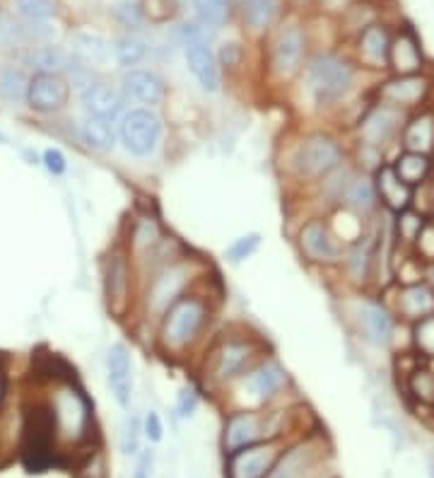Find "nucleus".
Listing matches in <instances>:
<instances>
[{"mask_svg": "<svg viewBox=\"0 0 434 478\" xmlns=\"http://www.w3.org/2000/svg\"><path fill=\"white\" fill-rule=\"evenodd\" d=\"M211 319V297L191 290L182 300H176L157 322V348L167 358H183L201 344Z\"/></svg>", "mask_w": 434, "mask_h": 478, "instance_id": "1", "label": "nucleus"}, {"mask_svg": "<svg viewBox=\"0 0 434 478\" xmlns=\"http://www.w3.org/2000/svg\"><path fill=\"white\" fill-rule=\"evenodd\" d=\"M205 274L203 261L182 256V259L172 261L167 266L157 268L150 274L145 283V293H143V310L145 317L153 319L154 324L164 317V312L182 300L191 288L196 285Z\"/></svg>", "mask_w": 434, "mask_h": 478, "instance_id": "2", "label": "nucleus"}, {"mask_svg": "<svg viewBox=\"0 0 434 478\" xmlns=\"http://www.w3.org/2000/svg\"><path fill=\"white\" fill-rule=\"evenodd\" d=\"M263 355V344L256 336L237 334L220 338L205 358V374L212 384L230 387L232 382L244 377L253 365H259Z\"/></svg>", "mask_w": 434, "mask_h": 478, "instance_id": "3", "label": "nucleus"}, {"mask_svg": "<svg viewBox=\"0 0 434 478\" xmlns=\"http://www.w3.org/2000/svg\"><path fill=\"white\" fill-rule=\"evenodd\" d=\"M304 85L316 106H336L355 87V68L338 54H316L304 65Z\"/></svg>", "mask_w": 434, "mask_h": 478, "instance_id": "4", "label": "nucleus"}, {"mask_svg": "<svg viewBox=\"0 0 434 478\" xmlns=\"http://www.w3.org/2000/svg\"><path fill=\"white\" fill-rule=\"evenodd\" d=\"M54 423L56 440L64 443L80 444L84 443L92 433V406L83 389H77L73 382H61L54 387L46 406Z\"/></svg>", "mask_w": 434, "mask_h": 478, "instance_id": "5", "label": "nucleus"}, {"mask_svg": "<svg viewBox=\"0 0 434 478\" xmlns=\"http://www.w3.org/2000/svg\"><path fill=\"white\" fill-rule=\"evenodd\" d=\"M345 164V150L336 135L307 134L292 150L290 167L300 182H326Z\"/></svg>", "mask_w": 434, "mask_h": 478, "instance_id": "6", "label": "nucleus"}, {"mask_svg": "<svg viewBox=\"0 0 434 478\" xmlns=\"http://www.w3.org/2000/svg\"><path fill=\"white\" fill-rule=\"evenodd\" d=\"M290 411H234L224 421L222 430V450L224 454L244 450L252 444L281 440L285 433V418Z\"/></svg>", "mask_w": 434, "mask_h": 478, "instance_id": "7", "label": "nucleus"}, {"mask_svg": "<svg viewBox=\"0 0 434 478\" xmlns=\"http://www.w3.org/2000/svg\"><path fill=\"white\" fill-rule=\"evenodd\" d=\"M290 384L288 370L282 367L281 360L266 358L261 360L259 365H253L244 377H239L237 382H232L230 387L234 392V399L239 401V411H259L266 408L271 401L281 396V392Z\"/></svg>", "mask_w": 434, "mask_h": 478, "instance_id": "8", "label": "nucleus"}, {"mask_svg": "<svg viewBox=\"0 0 434 478\" xmlns=\"http://www.w3.org/2000/svg\"><path fill=\"white\" fill-rule=\"evenodd\" d=\"M164 135L162 119L153 109L145 106H133L123 114L119 121V141L126 148L128 155L133 157H150L157 153Z\"/></svg>", "mask_w": 434, "mask_h": 478, "instance_id": "9", "label": "nucleus"}, {"mask_svg": "<svg viewBox=\"0 0 434 478\" xmlns=\"http://www.w3.org/2000/svg\"><path fill=\"white\" fill-rule=\"evenodd\" d=\"M297 246H300L301 256L319 266H338L345 259L343 239L338 237L333 225L323 218H311L300 227L297 234Z\"/></svg>", "mask_w": 434, "mask_h": 478, "instance_id": "10", "label": "nucleus"}, {"mask_svg": "<svg viewBox=\"0 0 434 478\" xmlns=\"http://www.w3.org/2000/svg\"><path fill=\"white\" fill-rule=\"evenodd\" d=\"M403 128H406V114H403V109L386 105V102H379V105L371 106L370 112L360 119L358 135L362 145L384 150L396 138H400Z\"/></svg>", "mask_w": 434, "mask_h": 478, "instance_id": "11", "label": "nucleus"}, {"mask_svg": "<svg viewBox=\"0 0 434 478\" xmlns=\"http://www.w3.org/2000/svg\"><path fill=\"white\" fill-rule=\"evenodd\" d=\"M133 288V259L126 249H113L104 264V297L113 317H123L131 307Z\"/></svg>", "mask_w": 434, "mask_h": 478, "instance_id": "12", "label": "nucleus"}, {"mask_svg": "<svg viewBox=\"0 0 434 478\" xmlns=\"http://www.w3.org/2000/svg\"><path fill=\"white\" fill-rule=\"evenodd\" d=\"M281 440H268V443L252 444L244 450L227 454L224 476L227 478H268L273 466L282 454Z\"/></svg>", "mask_w": 434, "mask_h": 478, "instance_id": "13", "label": "nucleus"}, {"mask_svg": "<svg viewBox=\"0 0 434 478\" xmlns=\"http://www.w3.org/2000/svg\"><path fill=\"white\" fill-rule=\"evenodd\" d=\"M307 36L300 25H288L278 32L271 49V73L278 80H292L304 68Z\"/></svg>", "mask_w": 434, "mask_h": 478, "instance_id": "14", "label": "nucleus"}, {"mask_svg": "<svg viewBox=\"0 0 434 478\" xmlns=\"http://www.w3.org/2000/svg\"><path fill=\"white\" fill-rule=\"evenodd\" d=\"M68 97H71V83L65 75L35 73L29 80L27 105L32 112L56 114L68 105Z\"/></svg>", "mask_w": 434, "mask_h": 478, "instance_id": "15", "label": "nucleus"}, {"mask_svg": "<svg viewBox=\"0 0 434 478\" xmlns=\"http://www.w3.org/2000/svg\"><path fill=\"white\" fill-rule=\"evenodd\" d=\"M355 324H358L360 336L367 344L384 348L393 341V331H396V319L393 312L384 303L377 300H362L355 310Z\"/></svg>", "mask_w": 434, "mask_h": 478, "instance_id": "16", "label": "nucleus"}, {"mask_svg": "<svg viewBox=\"0 0 434 478\" xmlns=\"http://www.w3.org/2000/svg\"><path fill=\"white\" fill-rule=\"evenodd\" d=\"M80 102H83L84 114L90 116H97V119L112 121V124H119L123 119V114L131 109V102L126 99V95L121 92V87L109 83H92L84 92H80Z\"/></svg>", "mask_w": 434, "mask_h": 478, "instance_id": "17", "label": "nucleus"}, {"mask_svg": "<svg viewBox=\"0 0 434 478\" xmlns=\"http://www.w3.org/2000/svg\"><path fill=\"white\" fill-rule=\"evenodd\" d=\"M106 382H109L113 401L123 411L131 408V399H133V360H131L128 345L121 344V341L112 344V348L106 353Z\"/></svg>", "mask_w": 434, "mask_h": 478, "instance_id": "18", "label": "nucleus"}, {"mask_svg": "<svg viewBox=\"0 0 434 478\" xmlns=\"http://www.w3.org/2000/svg\"><path fill=\"white\" fill-rule=\"evenodd\" d=\"M119 87L126 95L128 102L145 106V109L160 106L164 97H167L164 80L154 71H145V68H131V71L123 73Z\"/></svg>", "mask_w": 434, "mask_h": 478, "instance_id": "19", "label": "nucleus"}, {"mask_svg": "<svg viewBox=\"0 0 434 478\" xmlns=\"http://www.w3.org/2000/svg\"><path fill=\"white\" fill-rule=\"evenodd\" d=\"M374 184H377L379 204L384 205L389 213L399 215V213L413 208V186H408V184L396 174L391 162H384V164L374 172Z\"/></svg>", "mask_w": 434, "mask_h": 478, "instance_id": "20", "label": "nucleus"}, {"mask_svg": "<svg viewBox=\"0 0 434 478\" xmlns=\"http://www.w3.org/2000/svg\"><path fill=\"white\" fill-rule=\"evenodd\" d=\"M183 56H186V65H189L191 75L196 78V83L203 87L205 92H215L222 90V73H220V61L211 51L208 44H189L183 49Z\"/></svg>", "mask_w": 434, "mask_h": 478, "instance_id": "21", "label": "nucleus"}, {"mask_svg": "<svg viewBox=\"0 0 434 478\" xmlns=\"http://www.w3.org/2000/svg\"><path fill=\"white\" fill-rule=\"evenodd\" d=\"M429 90V83L422 75H396V78L386 80L381 87H379V97L386 105L400 106H415L420 105L425 95Z\"/></svg>", "mask_w": 434, "mask_h": 478, "instance_id": "22", "label": "nucleus"}, {"mask_svg": "<svg viewBox=\"0 0 434 478\" xmlns=\"http://www.w3.org/2000/svg\"><path fill=\"white\" fill-rule=\"evenodd\" d=\"M71 54L90 68L109 65L112 61H116L113 58V42H109L106 36L97 35V32H73Z\"/></svg>", "mask_w": 434, "mask_h": 478, "instance_id": "23", "label": "nucleus"}, {"mask_svg": "<svg viewBox=\"0 0 434 478\" xmlns=\"http://www.w3.org/2000/svg\"><path fill=\"white\" fill-rule=\"evenodd\" d=\"M396 310L399 317L406 322H420V319L434 314V288L428 283H415V285H400L396 295Z\"/></svg>", "mask_w": 434, "mask_h": 478, "instance_id": "24", "label": "nucleus"}, {"mask_svg": "<svg viewBox=\"0 0 434 478\" xmlns=\"http://www.w3.org/2000/svg\"><path fill=\"white\" fill-rule=\"evenodd\" d=\"M316 464V447L309 440L292 444L282 452L268 478H307Z\"/></svg>", "mask_w": 434, "mask_h": 478, "instance_id": "25", "label": "nucleus"}, {"mask_svg": "<svg viewBox=\"0 0 434 478\" xmlns=\"http://www.w3.org/2000/svg\"><path fill=\"white\" fill-rule=\"evenodd\" d=\"M340 204L355 215H370L371 211H377L379 205V194L377 184H374V174H355L350 179V184L345 186L343 198Z\"/></svg>", "mask_w": 434, "mask_h": 478, "instance_id": "26", "label": "nucleus"}, {"mask_svg": "<svg viewBox=\"0 0 434 478\" xmlns=\"http://www.w3.org/2000/svg\"><path fill=\"white\" fill-rule=\"evenodd\" d=\"M389 65L396 75H418L422 71V51L413 32H403L391 42Z\"/></svg>", "mask_w": 434, "mask_h": 478, "instance_id": "27", "label": "nucleus"}, {"mask_svg": "<svg viewBox=\"0 0 434 478\" xmlns=\"http://www.w3.org/2000/svg\"><path fill=\"white\" fill-rule=\"evenodd\" d=\"M391 36L386 32L384 25H370L360 35V56L371 68H386L389 65V54H391Z\"/></svg>", "mask_w": 434, "mask_h": 478, "instance_id": "28", "label": "nucleus"}, {"mask_svg": "<svg viewBox=\"0 0 434 478\" xmlns=\"http://www.w3.org/2000/svg\"><path fill=\"white\" fill-rule=\"evenodd\" d=\"M400 145L410 153L429 155L434 150V114L422 112L406 121V128L400 134Z\"/></svg>", "mask_w": 434, "mask_h": 478, "instance_id": "29", "label": "nucleus"}, {"mask_svg": "<svg viewBox=\"0 0 434 478\" xmlns=\"http://www.w3.org/2000/svg\"><path fill=\"white\" fill-rule=\"evenodd\" d=\"M80 135L87 143V148H92L94 153H112L116 148V143H121L119 124L97 119V116H90V114H84L83 124H80Z\"/></svg>", "mask_w": 434, "mask_h": 478, "instance_id": "30", "label": "nucleus"}, {"mask_svg": "<svg viewBox=\"0 0 434 478\" xmlns=\"http://www.w3.org/2000/svg\"><path fill=\"white\" fill-rule=\"evenodd\" d=\"M27 64L35 68L36 73H54V75H65L71 71V65L75 64V56L71 51L61 49V46H36L27 54Z\"/></svg>", "mask_w": 434, "mask_h": 478, "instance_id": "31", "label": "nucleus"}, {"mask_svg": "<svg viewBox=\"0 0 434 478\" xmlns=\"http://www.w3.org/2000/svg\"><path fill=\"white\" fill-rule=\"evenodd\" d=\"M374 242L371 237H360L358 242H352L348 249H345V268H348V274L355 283H364L370 278L371 266H374Z\"/></svg>", "mask_w": 434, "mask_h": 478, "instance_id": "32", "label": "nucleus"}, {"mask_svg": "<svg viewBox=\"0 0 434 478\" xmlns=\"http://www.w3.org/2000/svg\"><path fill=\"white\" fill-rule=\"evenodd\" d=\"M234 5L252 32H266L278 15V0H234Z\"/></svg>", "mask_w": 434, "mask_h": 478, "instance_id": "33", "label": "nucleus"}, {"mask_svg": "<svg viewBox=\"0 0 434 478\" xmlns=\"http://www.w3.org/2000/svg\"><path fill=\"white\" fill-rule=\"evenodd\" d=\"M391 164L393 169H396V174H399L408 186H413V189L428 182L429 172H432V160H429V155L410 153V150H403Z\"/></svg>", "mask_w": 434, "mask_h": 478, "instance_id": "34", "label": "nucleus"}, {"mask_svg": "<svg viewBox=\"0 0 434 478\" xmlns=\"http://www.w3.org/2000/svg\"><path fill=\"white\" fill-rule=\"evenodd\" d=\"M164 239L162 233L160 220L154 215H141V218L133 223V233H131V252L135 256H145L147 252H153L154 246L160 244Z\"/></svg>", "mask_w": 434, "mask_h": 478, "instance_id": "35", "label": "nucleus"}, {"mask_svg": "<svg viewBox=\"0 0 434 478\" xmlns=\"http://www.w3.org/2000/svg\"><path fill=\"white\" fill-rule=\"evenodd\" d=\"M147 51H150L147 42L143 36L135 35V32H126V35L113 39V58H116V64L123 65L126 71L143 64L147 58Z\"/></svg>", "mask_w": 434, "mask_h": 478, "instance_id": "36", "label": "nucleus"}, {"mask_svg": "<svg viewBox=\"0 0 434 478\" xmlns=\"http://www.w3.org/2000/svg\"><path fill=\"white\" fill-rule=\"evenodd\" d=\"M191 7H193L198 25H203L211 32H217L230 20L232 0H191Z\"/></svg>", "mask_w": 434, "mask_h": 478, "instance_id": "37", "label": "nucleus"}, {"mask_svg": "<svg viewBox=\"0 0 434 478\" xmlns=\"http://www.w3.org/2000/svg\"><path fill=\"white\" fill-rule=\"evenodd\" d=\"M29 75L17 65H3L0 68V97L7 102H27Z\"/></svg>", "mask_w": 434, "mask_h": 478, "instance_id": "38", "label": "nucleus"}, {"mask_svg": "<svg viewBox=\"0 0 434 478\" xmlns=\"http://www.w3.org/2000/svg\"><path fill=\"white\" fill-rule=\"evenodd\" d=\"M408 392L425 406H434V370L420 365L415 367L413 373L408 374Z\"/></svg>", "mask_w": 434, "mask_h": 478, "instance_id": "39", "label": "nucleus"}, {"mask_svg": "<svg viewBox=\"0 0 434 478\" xmlns=\"http://www.w3.org/2000/svg\"><path fill=\"white\" fill-rule=\"evenodd\" d=\"M15 13L27 25L49 22L56 15V3L54 0H15Z\"/></svg>", "mask_w": 434, "mask_h": 478, "instance_id": "40", "label": "nucleus"}, {"mask_svg": "<svg viewBox=\"0 0 434 478\" xmlns=\"http://www.w3.org/2000/svg\"><path fill=\"white\" fill-rule=\"evenodd\" d=\"M425 225H428V218H425L422 213L408 208V211L396 215V237H399L400 242H406V244H415Z\"/></svg>", "mask_w": 434, "mask_h": 478, "instance_id": "41", "label": "nucleus"}, {"mask_svg": "<svg viewBox=\"0 0 434 478\" xmlns=\"http://www.w3.org/2000/svg\"><path fill=\"white\" fill-rule=\"evenodd\" d=\"M261 242H263V237H261L259 233L242 234V237H237L230 246H227L224 256H227L230 264H244L246 259H252L253 254L259 252Z\"/></svg>", "mask_w": 434, "mask_h": 478, "instance_id": "42", "label": "nucleus"}, {"mask_svg": "<svg viewBox=\"0 0 434 478\" xmlns=\"http://www.w3.org/2000/svg\"><path fill=\"white\" fill-rule=\"evenodd\" d=\"M413 345L418 355L434 360V314L413 324Z\"/></svg>", "mask_w": 434, "mask_h": 478, "instance_id": "43", "label": "nucleus"}, {"mask_svg": "<svg viewBox=\"0 0 434 478\" xmlns=\"http://www.w3.org/2000/svg\"><path fill=\"white\" fill-rule=\"evenodd\" d=\"M27 39V29L20 22H15L13 17H0V51H10L22 46Z\"/></svg>", "mask_w": 434, "mask_h": 478, "instance_id": "44", "label": "nucleus"}, {"mask_svg": "<svg viewBox=\"0 0 434 478\" xmlns=\"http://www.w3.org/2000/svg\"><path fill=\"white\" fill-rule=\"evenodd\" d=\"M141 433L143 421L138 415H128L123 428H121V452L123 454H138L141 452Z\"/></svg>", "mask_w": 434, "mask_h": 478, "instance_id": "45", "label": "nucleus"}, {"mask_svg": "<svg viewBox=\"0 0 434 478\" xmlns=\"http://www.w3.org/2000/svg\"><path fill=\"white\" fill-rule=\"evenodd\" d=\"M113 15H116L121 27L128 29V32H135L145 20V10L141 5H135V3H119L113 7Z\"/></svg>", "mask_w": 434, "mask_h": 478, "instance_id": "46", "label": "nucleus"}, {"mask_svg": "<svg viewBox=\"0 0 434 478\" xmlns=\"http://www.w3.org/2000/svg\"><path fill=\"white\" fill-rule=\"evenodd\" d=\"M198 406H201V396H198V392L191 384H183L182 389H179V394H176V415L179 418H193L198 411Z\"/></svg>", "mask_w": 434, "mask_h": 478, "instance_id": "47", "label": "nucleus"}, {"mask_svg": "<svg viewBox=\"0 0 434 478\" xmlns=\"http://www.w3.org/2000/svg\"><path fill=\"white\" fill-rule=\"evenodd\" d=\"M143 435L147 437L150 444H160L164 440V423H162L160 413L154 408H150L143 418Z\"/></svg>", "mask_w": 434, "mask_h": 478, "instance_id": "48", "label": "nucleus"}, {"mask_svg": "<svg viewBox=\"0 0 434 478\" xmlns=\"http://www.w3.org/2000/svg\"><path fill=\"white\" fill-rule=\"evenodd\" d=\"M418 256L422 261H434V220H428V225L422 227L420 237L415 242Z\"/></svg>", "mask_w": 434, "mask_h": 478, "instance_id": "49", "label": "nucleus"}, {"mask_svg": "<svg viewBox=\"0 0 434 478\" xmlns=\"http://www.w3.org/2000/svg\"><path fill=\"white\" fill-rule=\"evenodd\" d=\"M42 162H44V167L49 169V174H54V176L65 174V169H68V162H65V155H64V153H61V150H56V148L44 150Z\"/></svg>", "mask_w": 434, "mask_h": 478, "instance_id": "50", "label": "nucleus"}, {"mask_svg": "<svg viewBox=\"0 0 434 478\" xmlns=\"http://www.w3.org/2000/svg\"><path fill=\"white\" fill-rule=\"evenodd\" d=\"M153 472H154V452L153 450L138 452V459H135L131 478H153Z\"/></svg>", "mask_w": 434, "mask_h": 478, "instance_id": "51", "label": "nucleus"}, {"mask_svg": "<svg viewBox=\"0 0 434 478\" xmlns=\"http://www.w3.org/2000/svg\"><path fill=\"white\" fill-rule=\"evenodd\" d=\"M5 396V380H3V373H0V401Z\"/></svg>", "mask_w": 434, "mask_h": 478, "instance_id": "52", "label": "nucleus"}]
</instances>
